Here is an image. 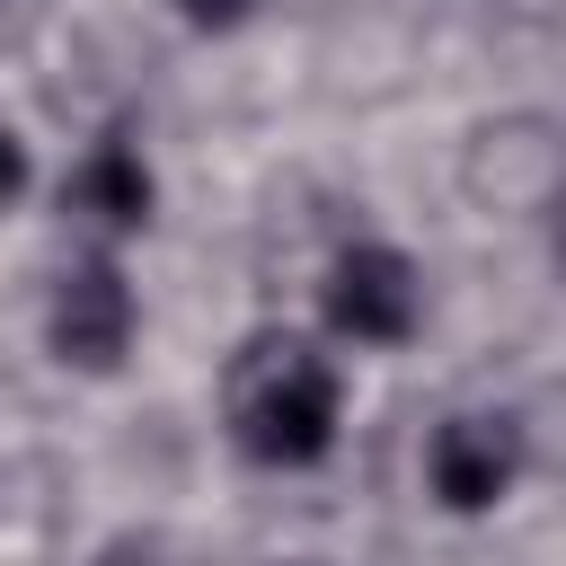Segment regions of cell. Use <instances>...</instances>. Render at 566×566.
Listing matches in <instances>:
<instances>
[{
    "mask_svg": "<svg viewBox=\"0 0 566 566\" xmlns=\"http://www.w3.org/2000/svg\"><path fill=\"white\" fill-rule=\"evenodd\" d=\"M221 416H230L239 460H256V469H318L336 451L345 380H336V363L310 336L256 327V336H239V354L221 371Z\"/></svg>",
    "mask_w": 566,
    "mask_h": 566,
    "instance_id": "obj_1",
    "label": "cell"
},
{
    "mask_svg": "<svg viewBox=\"0 0 566 566\" xmlns=\"http://www.w3.org/2000/svg\"><path fill=\"white\" fill-rule=\"evenodd\" d=\"M548 265H557V283H566V177L548 186Z\"/></svg>",
    "mask_w": 566,
    "mask_h": 566,
    "instance_id": "obj_9",
    "label": "cell"
},
{
    "mask_svg": "<svg viewBox=\"0 0 566 566\" xmlns=\"http://www.w3.org/2000/svg\"><path fill=\"white\" fill-rule=\"evenodd\" d=\"M150 203H159V186H150V159H142L124 133L88 142V159L62 177V212H80V221H88V230H106V239H133V230H150Z\"/></svg>",
    "mask_w": 566,
    "mask_h": 566,
    "instance_id": "obj_5",
    "label": "cell"
},
{
    "mask_svg": "<svg viewBox=\"0 0 566 566\" xmlns=\"http://www.w3.org/2000/svg\"><path fill=\"white\" fill-rule=\"evenodd\" d=\"M18 195H27V142H18L9 124H0V212H9Z\"/></svg>",
    "mask_w": 566,
    "mask_h": 566,
    "instance_id": "obj_8",
    "label": "cell"
},
{
    "mask_svg": "<svg viewBox=\"0 0 566 566\" xmlns=\"http://www.w3.org/2000/svg\"><path fill=\"white\" fill-rule=\"evenodd\" d=\"M168 9H177L195 35H230V27H248V18H256V0H168Z\"/></svg>",
    "mask_w": 566,
    "mask_h": 566,
    "instance_id": "obj_7",
    "label": "cell"
},
{
    "mask_svg": "<svg viewBox=\"0 0 566 566\" xmlns=\"http://www.w3.org/2000/svg\"><path fill=\"white\" fill-rule=\"evenodd\" d=\"M133 336H142V301H133V283H124L115 256H80V265L53 274V301H44V354H53L62 371H80V380H115L124 354H133Z\"/></svg>",
    "mask_w": 566,
    "mask_h": 566,
    "instance_id": "obj_2",
    "label": "cell"
},
{
    "mask_svg": "<svg viewBox=\"0 0 566 566\" xmlns=\"http://www.w3.org/2000/svg\"><path fill=\"white\" fill-rule=\"evenodd\" d=\"M88 566H195V548H186L177 531H150V522H142V531H115Z\"/></svg>",
    "mask_w": 566,
    "mask_h": 566,
    "instance_id": "obj_6",
    "label": "cell"
},
{
    "mask_svg": "<svg viewBox=\"0 0 566 566\" xmlns=\"http://www.w3.org/2000/svg\"><path fill=\"white\" fill-rule=\"evenodd\" d=\"M318 318L345 345H407L424 327V274H416V256L389 248V239L336 248V265L318 283Z\"/></svg>",
    "mask_w": 566,
    "mask_h": 566,
    "instance_id": "obj_3",
    "label": "cell"
},
{
    "mask_svg": "<svg viewBox=\"0 0 566 566\" xmlns=\"http://www.w3.org/2000/svg\"><path fill=\"white\" fill-rule=\"evenodd\" d=\"M292 566H310V557H292Z\"/></svg>",
    "mask_w": 566,
    "mask_h": 566,
    "instance_id": "obj_10",
    "label": "cell"
},
{
    "mask_svg": "<svg viewBox=\"0 0 566 566\" xmlns=\"http://www.w3.org/2000/svg\"><path fill=\"white\" fill-rule=\"evenodd\" d=\"M522 460H531V442H522L513 416L460 407V416H442L433 442H424V486H433L442 513L469 522V513H495V504L522 486Z\"/></svg>",
    "mask_w": 566,
    "mask_h": 566,
    "instance_id": "obj_4",
    "label": "cell"
}]
</instances>
